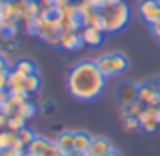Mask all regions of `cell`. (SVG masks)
Listing matches in <instances>:
<instances>
[{"instance_id":"obj_16","label":"cell","mask_w":160,"mask_h":156,"mask_svg":"<svg viewBox=\"0 0 160 156\" xmlns=\"http://www.w3.org/2000/svg\"><path fill=\"white\" fill-rule=\"evenodd\" d=\"M15 71L23 73V75H32V73H34V64H32L30 60L23 58V60H19V62L15 64Z\"/></svg>"},{"instance_id":"obj_5","label":"cell","mask_w":160,"mask_h":156,"mask_svg":"<svg viewBox=\"0 0 160 156\" xmlns=\"http://www.w3.org/2000/svg\"><path fill=\"white\" fill-rule=\"evenodd\" d=\"M138 102H141L145 107H158L160 105V90L158 87H139L138 89Z\"/></svg>"},{"instance_id":"obj_25","label":"cell","mask_w":160,"mask_h":156,"mask_svg":"<svg viewBox=\"0 0 160 156\" xmlns=\"http://www.w3.org/2000/svg\"><path fill=\"white\" fill-rule=\"evenodd\" d=\"M2 73H6V62H4V58L0 56V75Z\"/></svg>"},{"instance_id":"obj_22","label":"cell","mask_w":160,"mask_h":156,"mask_svg":"<svg viewBox=\"0 0 160 156\" xmlns=\"http://www.w3.org/2000/svg\"><path fill=\"white\" fill-rule=\"evenodd\" d=\"M0 89H2V90H6V89H8V71L0 75Z\"/></svg>"},{"instance_id":"obj_3","label":"cell","mask_w":160,"mask_h":156,"mask_svg":"<svg viewBox=\"0 0 160 156\" xmlns=\"http://www.w3.org/2000/svg\"><path fill=\"white\" fill-rule=\"evenodd\" d=\"M94 64L98 66V70L106 77L119 75V73H122L128 68V60H126V56L122 53H106V55L98 56L94 60Z\"/></svg>"},{"instance_id":"obj_7","label":"cell","mask_w":160,"mask_h":156,"mask_svg":"<svg viewBox=\"0 0 160 156\" xmlns=\"http://www.w3.org/2000/svg\"><path fill=\"white\" fill-rule=\"evenodd\" d=\"M138 119H139V128H143L145 132H156L160 128V122L156 117V107H145Z\"/></svg>"},{"instance_id":"obj_31","label":"cell","mask_w":160,"mask_h":156,"mask_svg":"<svg viewBox=\"0 0 160 156\" xmlns=\"http://www.w3.org/2000/svg\"><path fill=\"white\" fill-rule=\"evenodd\" d=\"M27 156H28V154H27Z\"/></svg>"},{"instance_id":"obj_30","label":"cell","mask_w":160,"mask_h":156,"mask_svg":"<svg viewBox=\"0 0 160 156\" xmlns=\"http://www.w3.org/2000/svg\"><path fill=\"white\" fill-rule=\"evenodd\" d=\"M156 87H158V90H160V79H158V83H156Z\"/></svg>"},{"instance_id":"obj_29","label":"cell","mask_w":160,"mask_h":156,"mask_svg":"<svg viewBox=\"0 0 160 156\" xmlns=\"http://www.w3.org/2000/svg\"><path fill=\"white\" fill-rule=\"evenodd\" d=\"M156 117H158V122H160V105L156 107Z\"/></svg>"},{"instance_id":"obj_11","label":"cell","mask_w":160,"mask_h":156,"mask_svg":"<svg viewBox=\"0 0 160 156\" xmlns=\"http://www.w3.org/2000/svg\"><path fill=\"white\" fill-rule=\"evenodd\" d=\"M55 145L60 152L68 154L72 150H75V132H62L57 139H55Z\"/></svg>"},{"instance_id":"obj_14","label":"cell","mask_w":160,"mask_h":156,"mask_svg":"<svg viewBox=\"0 0 160 156\" xmlns=\"http://www.w3.org/2000/svg\"><path fill=\"white\" fill-rule=\"evenodd\" d=\"M91 141H92V137H91L89 134H85V132H75V150L87 152Z\"/></svg>"},{"instance_id":"obj_6","label":"cell","mask_w":160,"mask_h":156,"mask_svg":"<svg viewBox=\"0 0 160 156\" xmlns=\"http://www.w3.org/2000/svg\"><path fill=\"white\" fill-rule=\"evenodd\" d=\"M139 13L149 25L158 23L160 21V2H156V0H143L139 4Z\"/></svg>"},{"instance_id":"obj_4","label":"cell","mask_w":160,"mask_h":156,"mask_svg":"<svg viewBox=\"0 0 160 156\" xmlns=\"http://www.w3.org/2000/svg\"><path fill=\"white\" fill-rule=\"evenodd\" d=\"M53 150H55V143L45 139V137H40V135H36L30 141V145L27 147L28 156H49Z\"/></svg>"},{"instance_id":"obj_24","label":"cell","mask_w":160,"mask_h":156,"mask_svg":"<svg viewBox=\"0 0 160 156\" xmlns=\"http://www.w3.org/2000/svg\"><path fill=\"white\" fill-rule=\"evenodd\" d=\"M6 126H8V117L0 113V132H2V130H4Z\"/></svg>"},{"instance_id":"obj_13","label":"cell","mask_w":160,"mask_h":156,"mask_svg":"<svg viewBox=\"0 0 160 156\" xmlns=\"http://www.w3.org/2000/svg\"><path fill=\"white\" fill-rule=\"evenodd\" d=\"M15 141H17V132H12V130H2L0 132V150L13 149Z\"/></svg>"},{"instance_id":"obj_17","label":"cell","mask_w":160,"mask_h":156,"mask_svg":"<svg viewBox=\"0 0 160 156\" xmlns=\"http://www.w3.org/2000/svg\"><path fill=\"white\" fill-rule=\"evenodd\" d=\"M21 128H25V119L21 117V115H13V117H10L8 119V130H12V132H19Z\"/></svg>"},{"instance_id":"obj_8","label":"cell","mask_w":160,"mask_h":156,"mask_svg":"<svg viewBox=\"0 0 160 156\" xmlns=\"http://www.w3.org/2000/svg\"><path fill=\"white\" fill-rule=\"evenodd\" d=\"M58 45H62L68 51H73V49H79L83 45V38H81V34H77L73 30H64L58 36Z\"/></svg>"},{"instance_id":"obj_20","label":"cell","mask_w":160,"mask_h":156,"mask_svg":"<svg viewBox=\"0 0 160 156\" xmlns=\"http://www.w3.org/2000/svg\"><path fill=\"white\" fill-rule=\"evenodd\" d=\"M122 128L124 130H138L139 128V119L138 117H124L122 119Z\"/></svg>"},{"instance_id":"obj_27","label":"cell","mask_w":160,"mask_h":156,"mask_svg":"<svg viewBox=\"0 0 160 156\" xmlns=\"http://www.w3.org/2000/svg\"><path fill=\"white\" fill-rule=\"evenodd\" d=\"M106 156H122V154H121V152H119L117 149H111V150H109V152H108Z\"/></svg>"},{"instance_id":"obj_1","label":"cell","mask_w":160,"mask_h":156,"mask_svg":"<svg viewBox=\"0 0 160 156\" xmlns=\"http://www.w3.org/2000/svg\"><path fill=\"white\" fill-rule=\"evenodd\" d=\"M106 89V75L94 62H77L68 73V90L77 100H94Z\"/></svg>"},{"instance_id":"obj_18","label":"cell","mask_w":160,"mask_h":156,"mask_svg":"<svg viewBox=\"0 0 160 156\" xmlns=\"http://www.w3.org/2000/svg\"><path fill=\"white\" fill-rule=\"evenodd\" d=\"M15 113H17V115H21V117L27 120V119H30V117L34 115V105H32L30 102H27V100H25V102L17 107V111H15Z\"/></svg>"},{"instance_id":"obj_19","label":"cell","mask_w":160,"mask_h":156,"mask_svg":"<svg viewBox=\"0 0 160 156\" xmlns=\"http://www.w3.org/2000/svg\"><path fill=\"white\" fill-rule=\"evenodd\" d=\"M17 137H19V141H21L25 147H28V145H30V141H32L36 135H34V134H32L28 128H21V130L17 132Z\"/></svg>"},{"instance_id":"obj_26","label":"cell","mask_w":160,"mask_h":156,"mask_svg":"<svg viewBox=\"0 0 160 156\" xmlns=\"http://www.w3.org/2000/svg\"><path fill=\"white\" fill-rule=\"evenodd\" d=\"M64 156H85V152H79V150H72V152H68V154H64Z\"/></svg>"},{"instance_id":"obj_15","label":"cell","mask_w":160,"mask_h":156,"mask_svg":"<svg viewBox=\"0 0 160 156\" xmlns=\"http://www.w3.org/2000/svg\"><path fill=\"white\" fill-rule=\"evenodd\" d=\"M23 87H25V92H27V94H28V92H36V90L40 89V77L34 75V73H32V75H27Z\"/></svg>"},{"instance_id":"obj_2","label":"cell","mask_w":160,"mask_h":156,"mask_svg":"<svg viewBox=\"0 0 160 156\" xmlns=\"http://www.w3.org/2000/svg\"><path fill=\"white\" fill-rule=\"evenodd\" d=\"M128 8L122 2L117 4H109L104 12H102V30L104 32H115L121 30L126 21H128Z\"/></svg>"},{"instance_id":"obj_12","label":"cell","mask_w":160,"mask_h":156,"mask_svg":"<svg viewBox=\"0 0 160 156\" xmlns=\"http://www.w3.org/2000/svg\"><path fill=\"white\" fill-rule=\"evenodd\" d=\"M81 38H83V43L85 45H91V47H96L100 45L102 41V30L92 27V25H87L83 30H81Z\"/></svg>"},{"instance_id":"obj_10","label":"cell","mask_w":160,"mask_h":156,"mask_svg":"<svg viewBox=\"0 0 160 156\" xmlns=\"http://www.w3.org/2000/svg\"><path fill=\"white\" fill-rule=\"evenodd\" d=\"M119 102H121V107L122 105H128L132 102H138V87L132 85V83H124L119 87Z\"/></svg>"},{"instance_id":"obj_23","label":"cell","mask_w":160,"mask_h":156,"mask_svg":"<svg viewBox=\"0 0 160 156\" xmlns=\"http://www.w3.org/2000/svg\"><path fill=\"white\" fill-rule=\"evenodd\" d=\"M152 32H154V38H156V40L160 41V21L152 25Z\"/></svg>"},{"instance_id":"obj_21","label":"cell","mask_w":160,"mask_h":156,"mask_svg":"<svg viewBox=\"0 0 160 156\" xmlns=\"http://www.w3.org/2000/svg\"><path fill=\"white\" fill-rule=\"evenodd\" d=\"M0 156H23V152L13 150V149H8V150H0Z\"/></svg>"},{"instance_id":"obj_28","label":"cell","mask_w":160,"mask_h":156,"mask_svg":"<svg viewBox=\"0 0 160 156\" xmlns=\"http://www.w3.org/2000/svg\"><path fill=\"white\" fill-rule=\"evenodd\" d=\"M49 156H64V152H60V150L57 149V145H55V150H53V152H51Z\"/></svg>"},{"instance_id":"obj_9","label":"cell","mask_w":160,"mask_h":156,"mask_svg":"<svg viewBox=\"0 0 160 156\" xmlns=\"http://www.w3.org/2000/svg\"><path fill=\"white\" fill-rule=\"evenodd\" d=\"M111 149L113 147H111V143L106 137H92V141H91L85 156H106Z\"/></svg>"}]
</instances>
